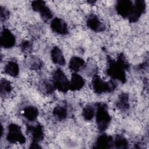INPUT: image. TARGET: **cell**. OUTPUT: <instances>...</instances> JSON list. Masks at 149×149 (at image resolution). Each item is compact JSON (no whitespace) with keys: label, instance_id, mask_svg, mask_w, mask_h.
Masks as SVG:
<instances>
[{"label":"cell","instance_id":"6da1fadb","mask_svg":"<svg viewBox=\"0 0 149 149\" xmlns=\"http://www.w3.org/2000/svg\"><path fill=\"white\" fill-rule=\"evenodd\" d=\"M108 62L107 74L113 79H117L123 83L125 82L126 78L125 70L126 68L118 60L115 61L109 59Z\"/></svg>","mask_w":149,"mask_h":149},{"label":"cell","instance_id":"7a4b0ae2","mask_svg":"<svg viewBox=\"0 0 149 149\" xmlns=\"http://www.w3.org/2000/svg\"><path fill=\"white\" fill-rule=\"evenodd\" d=\"M95 117L98 129L100 132L105 130L110 123L111 116L108 112L107 107L104 104L98 105Z\"/></svg>","mask_w":149,"mask_h":149},{"label":"cell","instance_id":"3957f363","mask_svg":"<svg viewBox=\"0 0 149 149\" xmlns=\"http://www.w3.org/2000/svg\"><path fill=\"white\" fill-rule=\"evenodd\" d=\"M52 79V83L55 88L63 93H65L69 90L70 82L61 69H58L54 71Z\"/></svg>","mask_w":149,"mask_h":149},{"label":"cell","instance_id":"277c9868","mask_svg":"<svg viewBox=\"0 0 149 149\" xmlns=\"http://www.w3.org/2000/svg\"><path fill=\"white\" fill-rule=\"evenodd\" d=\"M94 91L97 94L111 92L115 88V84L112 81H104L98 76H94L92 80Z\"/></svg>","mask_w":149,"mask_h":149},{"label":"cell","instance_id":"5b68a950","mask_svg":"<svg viewBox=\"0 0 149 149\" xmlns=\"http://www.w3.org/2000/svg\"><path fill=\"white\" fill-rule=\"evenodd\" d=\"M8 141L10 143H18L24 144L26 141L20 127L15 123H12L8 126V132L6 136Z\"/></svg>","mask_w":149,"mask_h":149},{"label":"cell","instance_id":"8992f818","mask_svg":"<svg viewBox=\"0 0 149 149\" xmlns=\"http://www.w3.org/2000/svg\"><path fill=\"white\" fill-rule=\"evenodd\" d=\"M133 4L128 0L118 1L116 4L117 13L123 17H129L133 9Z\"/></svg>","mask_w":149,"mask_h":149},{"label":"cell","instance_id":"52a82bcc","mask_svg":"<svg viewBox=\"0 0 149 149\" xmlns=\"http://www.w3.org/2000/svg\"><path fill=\"white\" fill-rule=\"evenodd\" d=\"M1 45L5 48L13 47L16 42L14 35L8 29H3L1 33Z\"/></svg>","mask_w":149,"mask_h":149},{"label":"cell","instance_id":"ba28073f","mask_svg":"<svg viewBox=\"0 0 149 149\" xmlns=\"http://www.w3.org/2000/svg\"><path fill=\"white\" fill-rule=\"evenodd\" d=\"M146 8V3L144 1H136L133 6L132 11L128 17L132 22L137 21L144 12Z\"/></svg>","mask_w":149,"mask_h":149},{"label":"cell","instance_id":"9c48e42d","mask_svg":"<svg viewBox=\"0 0 149 149\" xmlns=\"http://www.w3.org/2000/svg\"><path fill=\"white\" fill-rule=\"evenodd\" d=\"M51 28L59 34L65 35L68 33V28L66 23L62 19L55 17L51 20Z\"/></svg>","mask_w":149,"mask_h":149},{"label":"cell","instance_id":"30bf717a","mask_svg":"<svg viewBox=\"0 0 149 149\" xmlns=\"http://www.w3.org/2000/svg\"><path fill=\"white\" fill-rule=\"evenodd\" d=\"M27 132L28 134L31 137L33 142L38 143L44 138V131L41 125L38 124L36 126H29L27 127Z\"/></svg>","mask_w":149,"mask_h":149},{"label":"cell","instance_id":"8fae6325","mask_svg":"<svg viewBox=\"0 0 149 149\" xmlns=\"http://www.w3.org/2000/svg\"><path fill=\"white\" fill-rule=\"evenodd\" d=\"M86 23L89 29L96 32L102 31L105 29L104 25L102 24V23L95 15H92L88 17Z\"/></svg>","mask_w":149,"mask_h":149},{"label":"cell","instance_id":"7c38bea8","mask_svg":"<svg viewBox=\"0 0 149 149\" xmlns=\"http://www.w3.org/2000/svg\"><path fill=\"white\" fill-rule=\"evenodd\" d=\"M69 82V89L73 91L80 90L84 86L85 83L84 79L76 73L72 74L71 80Z\"/></svg>","mask_w":149,"mask_h":149},{"label":"cell","instance_id":"4fadbf2b","mask_svg":"<svg viewBox=\"0 0 149 149\" xmlns=\"http://www.w3.org/2000/svg\"><path fill=\"white\" fill-rule=\"evenodd\" d=\"M51 55V59L54 63L61 66H63L65 64L66 61L63 53L58 47H54L52 49Z\"/></svg>","mask_w":149,"mask_h":149},{"label":"cell","instance_id":"5bb4252c","mask_svg":"<svg viewBox=\"0 0 149 149\" xmlns=\"http://www.w3.org/2000/svg\"><path fill=\"white\" fill-rule=\"evenodd\" d=\"M112 144V138L105 134H103L98 137L95 142V147L100 148H110L111 145Z\"/></svg>","mask_w":149,"mask_h":149},{"label":"cell","instance_id":"9a60e30c","mask_svg":"<svg viewBox=\"0 0 149 149\" xmlns=\"http://www.w3.org/2000/svg\"><path fill=\"white\" fill-rule=\"evenodd\" d=\"M85 66L86 63L81 58L77 56L72 57L69 63V68L74 72H77L83 69L84 68Z\"/></svg>","mask_w":149,"mask_h":149},{"label":"cell","instance_id":"2e32d148","mask_svg":"<svg viewBox=\"0 0 149 149\" xmlns=\"http://www.w3.org/2000/svg\"><path fill=\"white\" fill-rule=\"evenodd\" d=\"M4 72L10 76L16 77L19 72V65L14 61H9L5 66Z\"/></svg>","mask_w":149,"mask_h":149},{"label":"cell","instance_id":"e0dca14e","mask_svg":"<svg viewBox=\"0 0 149 149\" xmlns=\"http://www.w3.org/2000/svg\"><path fill=\"white\" fill-rule=\"evenodd\" d=\"M38 115V109L33 106L26 107L23 110L24 116L29 120L33 121L36 119Z\"/></svg>","mask_w":149,"mask_h":149},{"label":"cell","instance_id":"ac0fdd59","mask_svg":"<svg viewBox=\"0 0 149 149\" xmlns=\"http://www.w3.org/2000/svg\"><path fill=\"white\" fill-rule=\"evenodd\" d=\"M117 107L122 111L127 110L129 107V96L126 93H123L119 97L116 103Z\"/></svg>","mask_w":149,"mask_h":149},{"label":"cell","instance_id":"d6986e66","mask_svg":"<svg viewBox=\"0 0 149 149\" xmlns=\"http://www.w3.org/2000/svg\"><path fill=\"white\" fill-rule=\"evenodd\" d=\"M53 114L57 119L61 120L65 119L66 118L68 111L65 107L58 105L54 109Z\"/></svg>","mask_w":149,"mask_h":149},{"label":"cell","instance_id":"ffe728a7","mask_svg":"<svg viewBox=\"0 0 149 149\" xmlns=\"http://www.w3.org/2000/svg\"><path fill=\"white\" fill-rule=\"evenodd\" d=\"M11 90L12 86L10 83L6 79H2L0 82V92L1 96H5L9 94Z\"/></svg>","mask_w":149,"mask_h":149},{"label":"cell","instance_id":"44dd1931","mask_svg":"<svg viewBox=\"0 0 149 149\" xmlns=\"http://www.w3.org/2000/svg\"><path fill=\"white\" fill-rule=\"evenodd\" d=\"M38 12H40L42 19L44 21L47 22L52 17V13L45 3L40 9Z\"/></svg>","mask_w":149,"mask_h":149},{"label":"cell","instance_id":"7402d4cb","mask_svg":"<svg viewBox=\"0 0 149 149\" xmlns=\"http://www.w3.org/2000/svg\"><path fill=\"white\" fill-rule=\"evenodd\" d=\"M83 116L86 120H91L95 115V111L94 108L91 105H87L83 108Z\"/></svg>","mask_w":149,"mask_h":149},{"label":"cell","instance_id":"603a6c76","mask_svg":"<svg viewBox=\"0 0 149 149\" xmlns=\"http://www.w3.org/2000/svg\"><path fill=\"white\" fill-rule=\"evenodd\" d=\"M113 144L115 147L118 148H126L128 146L126 139L120 136L116 137L115 139L113 141Z\"/></svg>","mask_w":149,"mask_h":149},{"label":"cell","instance_id":"cb8c5ba5","mask_svg":"<svg viewBox=\"0 0 149 149\" xmlns=\"http://www.w3.org/2000/svg\"><path fill=\"white\" fill-rule=\"evenodd\" d=\"M29 65L31 69H39L42 67V62L38 58L33 56L30 59Z\"/></svg>","mask_w":149,"mask_h":149},{"label":"cell","instance_id":"d4e9b609","mask_svg":"<svg viewBox=\"0 0 149 149\" xmlns=\"http://www.w3.org/2000/svg\"><path fill=\"white\" fill-rule=\"evenodd\" d=\"M41 88L42 91L47 94L52 93L54 91V88H55L53 83L52 84L48 81H44L41 85Z\"/></svg>","mask_w":149,"mask_h":149},{"label":"cell","instance_id":"484cf974","mask_svg":"<svg viewBox=\"0 0 149 149\" xmlns=\"http://www.w3.org/2000/svg\"><path fill=\"white\" fill-rule=\"evenodd\" d=\"M20 47L23 52L29 53L31 52V50L32 49V44L30 42L28 41H24L22 42Z\"/></svg>","mask_w":149,"mask_h":149},{"label":"cell","instance_id":"4316f807","mask_svg":"<svg viewBox=\"0 0 149 149\" xmlns=\"http://www.w3.org/2000/svg\"><path fill=\"white\" fill-rule=\"evenodd\" d=\"M45 2L42 1H34L31 3V7L35 11L38 12L40 9L45 4Z\"/></svg>","mask_w":149,"mask_h":149},{"label":"cell","instance_id":"83f0119b","mask_svg":"<svg viewBox=\"0 0 149 149\" xmlns=\"http://www.w3.org/2000/svg\"><path fill=\"white\" fill-rule=\"evenodd\" d=\"M1 21L5 20L9 16V11L5 8L1 6Z\"/></svg>","mask_w":149,"mask_h":149}]
</instances>
